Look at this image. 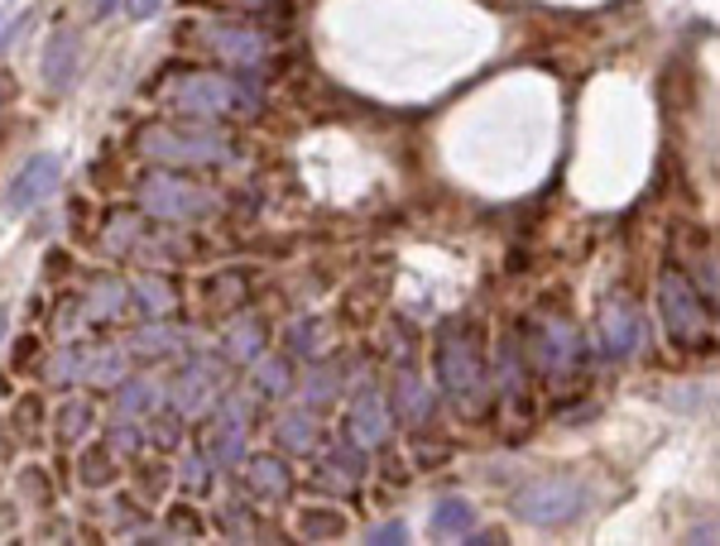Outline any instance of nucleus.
I'll return each mask as SVG.
<instances>
[{
	"instance_id": "obj_1",
	"label": "nucleus",
	"mask_w": 720,
	"mask_h": 546,
	"mask_svg": "<svg viewBox=\"0 0 720 546\" xmlns=\"http://www.w3.org/2000/svg\"><path fill=\"white\" fill-rule=\"evenodd\" d=\"M514 517L533 527H567L586 513V484L581 479H567V475H553V479H533L514 494Z\"/></svg>"
},
{
	"instance_id": "obj_2",
	"label": "nucleus",
	"mask_w": 720,
	"mask_h": 546,
	"mask_svg": "<svg viewBox=\"0 0 720 546\" xmlns=\"http://www.w3.org/2000/svg\"><path fill=\"white\" fill-rule=\"evenodd\" d=\"M174 105H178V111H188V115L217 120V115L241 111V105H255V91L235 87V82H226V77L192 73V77H182V82L174 87Z\"/></svg>"
},
{
	"instance_id": "obj_3",
	"label": "nucleus",
	"mask_w": 720,
	"mask_h": 546,
	"mask_svg": "<svg viewBox=\"0 0 720 546\" xmlns=\"http://www.w3.org/2000/svg\"><path fill=\"white\" fill-rule=\"evenodd\" d=\"M140 197H144V207L164 221H202L207 211H217L212 197L202 188H192V182H182V178H144Z\"/></svg>"
},
{
	"instance_id": "obj_4",
	"label": "nucleus",
	"mask_w": 720,
	"mask_h": 546,
	"mask_svg": "<svg viewBox=\"0 0 720 546\" xmlns=\"http://www.w3.org/2000/svg\"><path fill=\"white\" fill-rule=\"evenodd\" d=\"M658 312H663V326L673 331L677 341H697L701 336V302H697V288L687 283L677 269H667L658 278Z\"/></svg>"
},
{
	"instance_id": "obj_5",
	"label": "nucleus",
	"mask_w": 720,
	"mask_h": 546,
	"mask_svg": "<svg viewBox=\"0 0 720 546\" xmlns=\"http://www.w3.org/2000/svg\"><path fill=\"white\" fill-rule=\"evenodd\" d=\"M533 336V359H539L543 375H572L576 359L586 355V341L576 336V326L557 322V316H547V322H539L529 331Z\"/></svg>"
},
{
	"instance_id": "obj_6",
	"label": "nucleus",
	"mask_w": 720,
	"mask_h": 546,
	"mask_svg": "<svg viewBox=\"0 0 720 546\" xmlns=\"http://www.w3.org/2000/svg\"><path fill=\"white\" fill-rule=\"evenodd\" d=\"M144 149L164 164H226V144L217 135H202V130H192V135L154 130V135H144Z\"/></svg>"
},
{
	"instance_id": "obj_7",
	"label": "nucleus",
	"mask_w": 720,
	"mask_h": 546,
	"mask_svg": "<svg viewBox=\"0 0 720 546\" xmlns=\"http://www.w3.org/2000/svg\"><path fill=\"white\" fill-rule=\"evenodd\" d=\"M58 178H63V164L54 154H34L30 164H24L15 178H10V188H5V211L10 216H24L30 207H38L48 192L58 188Z\"/></svg>"
},
{
	"instance_id": "obj_8",
	"label": "nucleus",
	"mask_w": 720,
	"mask_h": 546,
	"mask_svg": "<svg viewBox=\"0 0 720 546\" xmlns=\"http://www.w3.org/2000/svg\"><path fill=\"white\" fill-rule=\"evenodd\" d=\"M437 379H442V389H447L452 398L480 393V383H486V369H480V355L470 350V341H462V336L442 341V350H437Z\"/></svg>"
},
{
	"instance_id": "obj_9",
	"label": "nucleus",
	"mask_w": 720,
	"mask_h": 546,
	"mask_svg": "<svg viewBox=\"0 0 720 546\" xmlns=\"http://www.w3.org/2000/svg\"><path fill=\"white\" fill-rule=\"evenodd\" d=\"M596 341L600 350L610 359H630L639 350V341H644V326H639V312L630 302H610L606 312H600V326H596Z\"/></svg>"
},
{
	"instance_id": "obj_10",
	"label": "nucleus",
	"mask_w": 720,
	"mask_h": 546,
	"mask_svg": "<svg viewBox=\"0 0 720 546\" xmlns=\"http://www.w3.org/2000/svg\"><path fill=\"white\" fill-rule=\"evenodd\" d=\"M77 68H82V38H77V30H58L44 44V87L54 91V97L73 91Z\"/></svg>"
},
{
	"instance_id": "obj_11",
	"label": "nucleus",
	"mask_w": 720,
	"mask_h": 546,
	"mask_svg": "<svg viewBox=\"0 0 720 546\" xmlns=\"http://www.w3.org/2000/svg\"><path fill=\"white\" fill-rule=\"evenodd\" d=\"M217 375H221L217 365H202V359H198V365H192L188 375H182L174 389H168V398H174V408L182 412V417H202V412L212 408V383H217Z\"/></svg>"
},
{
	"instance_id": "obj_12",
	"label": "nucleus",
	"mask_w": 720,
	"mask_h": 546,
	"mask_svg": "<svg viewBox=\"0 0 720 546\" xmlns=\"http://www.w3.org/2000/svg\"><path fill=\"white\" fill-rule=\"evenodd\" d=\"M389 436V403L379 393H361L351 408V442L356 446H379Z\"/></svg>"
},
{
	"instance_id": "obj_13",
	"label": "nucleus",
	"mask_w": 720,
	"mask_h": 546,
	"mask_svg": "<svg viewBox=\"0 0 720 546\" xmlns=\"http://www.w3.org/2000/svg\"><path fill=\"white\" fill-rule=\"evenodd\" d=\"M470 527H476V509H470L466 499L447 494L432 503V537L437 542H456V537H466Z\"/></svg>"
},
{
	"instance_id": "obj_14",
	"label": "nucleus",
	"mask_w": 720,
	"mask_h": 546,
	"mask_svg": "<svg viewBox=\"0 0 720 546\" xmlns=\"http://www.w3.org/2000/svg\"><path fill=\"white\" fill-rule=\"evenodd\" d=\"M245 479H251V489L259 499H284L288 489H293V479H288L279 456H255L251 465H245Z\"/></svg>"
},
{
	"instance_id": "obj_15",
	"label": "nucleus",
	"mask_w": 720,
	"mask_h": 546,
	"mask_svg": "<svg viewBox=\"0 0 720 546\" xmlns=\"http://www.w3.org/2000/svg\"><path fill=\"white\" fill-rule=\"evenodd\" d=\"M217 48H221V58L235 63V68H245V73L265 63V44H259V34H251V30H221Z\"/></svg>"
},
{
	"instance_id": "obj_16",
	"label": "nucleus",
	"mask_w": 720,
	"mask_h": 546,
	"mask_svg": "<svg viewBox=\"0 0 720 546\" xmlns=\"http://www.w3.org/2000/svg\"><path fill=\"white\" fill-rule=\"evenodd\" d=\"M274 436H279V446L288 450V456H308V450H318V417H308V412H288V417H279Z\"/></svg>"
},
{
	"instance_id": "obj_17",
	"label": "nucleus",
	"mask_w": 720,
	"mask_h": 546,
	"mask_svg": "<svg viewBox=\"0 0 720 546\" xmlns=\"http://www.w3.org/2000/svg\"><path fill=\"white\" fill-rule=\"evenodd\" d=\"M125 298H130V288L121 283V278H101V283H91L87 292V322H111L115 312H125Z\"/></svg>"
},
{
	"instance_id": "obj_18",
	"label": "nucleus",
	"mask_w": 720,
	"mask_h": 546,
	"mask_svg": "<svg viewBox=\"0 0 720 546\" xmlns=\"http://www.w3.org/2000/svg\"><path fill=\"white\" fill-rule=\"evenodd\" d=\"M77 379H87V383H115V379H125V350H91V355H82V369H77Z\"/></svg>"
},
{
	"instance_id": "obj_19",
	"label": "nucleus",
	"mask_w": 720,
	"mask_h": 546,
	"mask_svg": "<svg viewBox=\"0 0 720 546\" xmlns=\"http://www.w3.org/2000/svg\"><path fill=\"white\" fill-rule=\"evenodd\" d=\"M178 345H182V331L178 326H144V331H135L130 350L159 359V355H178Z\"/></svg>"
},
{
	"instance_id": "obj_20",
	"label": "nucleus",
	"mask_w": 720,
	"mask_h": 546,
	"mask_svg": "<svg viewBox=\"0 0 720 546\" xmlns=\"http://www.w3.org/2000/svg\"><path fill=\"white\" fill-rule=\"evenodd\" d=\"M255 389L259 393H288L293 389V369L284 355H255Z\"/></svg>"
},
{
	"instance_id": "obj_21",
	"label": "nucleus",
	"mask_w": 720,
	"mask_h": 546,
	"mask_svg": "<svg viewBox=\"0 0 720 546\" xmlns=\"http://www.w3.org/2000/svg\"><path fill=\"white\" fill-rule=\"evenodd\" d=\"M154 403H164V393H159V383H154V379H125L121 398H115L121 417H140V412H149Z\"/></svg>"
},
{
	"instance_id": "obj_22",
	"label": "nucleus",
	"mask_w": 720,
	"mask_h": 546,
	"mask_svg": "<svg viewBox=\"0 0 720 546\" xmlns=\"http://www.w3.org/2000/svg\"><path fill=\"white\" fill-rule=\"evenodd\" d=\"M326 475L336 479V484H351V479H361L365 475V446H336V450H326Z\"/></svg>"
},
{
	"instance_id": "obj_23",
	"label": "nucleus",
	"mask_w": 720,
	"mask_h": 546,
	"mask_svg": "<svg viewBox=\"0 0 720 546\" xmlns=\"http://www.w3.org/2000/svg\"><path fill=\"white\" fill-rule=\"evenodd\" d=\"M399 412H403L409 422H428V417H432V389H423L418 379L403 375V379H399Z\"/></svg>"
},
{
	"instance_id": "obj_24",
	"label": "nucleus",
	"mask_w": 720,
	"mask_h": 546,
	"mask_svg": "<svg viewBox=\"0 0 720 546\" xmlns=\"http://www.w3.org/2000/svg\"><path fill=\"white\" fill-rule=\"evenodd\" d=\"M259 336H265V331H259L255 316L235 322V326L226 331V355H231V359H255V355H259Z\"/></svg>"
},
{
	"instance_id": "obj_25",
	"label": "nucleus",
	"mask_w": 720,
	"mask_h": 546,
	"mask_svg": "<svg viewBox=\"0 0 720 546\" xmlns=\"http://www.w3.org/2000/svg\"><path fill=\"white\" fill-rule=\"evenodd\" d=\"M130 298H140V308L149 316H164L174 308V288L159 283V278H140V283H130Z\"/></svg>"
},
{
	"instance_id": "obj_26",
	"label": "nucleus",
	"mask_w": 720,
	"mask_h": 546,
	"mask_svg": "<svg viewBox=\"0 0 720 546\" xmlns=\"http://www.w3.org/2000/svg\"><path fill=\"white\" fill-rule=\"evenodd\" d=\"M495 375H500V389L505 393H523V365H519V345L514 341H500V359H495Z\"/></svg>"
},
{
	"instance_id": "obj_27",
	"label": "nucleus",
	"mask_w": 720,
	"mask_h": 546,
	"mask_svg": "<svg viewBox=\"0 0 720 546\" xmlns=\"http://www.w3.org/2000/svg\"><path fill=\"white\" fill-rule=\"evenodd\" d=\"M245 456V427H226L221 422V436H217V446H212V460L217 465H241Z\"/></svg>"
},
{
	"instance_id": "obj_28",
	"label": "nucleus",
	"mask_w": 720,
	"mask_h": 546,
	"mask_svg": "<svg viewBox=\"0 0 720 546\" xmlns=\"http://www.w3.org/2000/svg\"><path fill=\"white\" fill-rule=\"evenodd\" d=\"M308 398L312 403H332L336 398V365H322L308 375Z\"/></svg>"
},
{
	"instance_id": "obj_29",
	"label": "nucleus",
	"mask_w": 720,
	"mask_h": 546,
	"mask_svg": "<svg viewBox=\"0 0 720 546\" xmlns=\"http://www.w3.org/2000/svg\"><path fill=\"white\" fill-rule=\"evenodd\" d=\"M82 427H91V408L87 403H68L63 408V442H77V436H82Z\"/></svg>"
},
{
	"instance_id": "obj_30",
	"label": "nucleus",
	"mask_w": 720,
	"mask_h": 546,
	"mask_svg": "<svg viewBox=\"0 0 720 546\" xmlns=\"http://www.w3.org/2000/svg\"><path fill=\"white\" fill-rule=\"evenodd\" d=\"M342 527H346V523H342L336 513H308V517H303V532H308V537H336Z\"/></svg>"
},
{
	"instance_id": "obj_31",
	"label": "nucleus",
	"mask_w": 720,
	"mask_h": 546,
	"mask_svg": "<svg viewBox=\"0 0 720 546\" xmlns=\"http://www.w3.org/2000/svg\"><path fill=\"white\" fill-rule=\"evenodd\" d=\"M77 369H82V355H77V350L58 355L54 365H48V383H68V379H77Z\"/></svg>"
},
{
	"instance_id": "obj_32",
	"label": "nucleus",
	"mask_w": 720,
	"mask_h": 546,
	"mask_svg": "<svg viewBox=\"0 0 720 546\" xmlns=\"http://www.w3.org/2000/svg\"><path fill=\"white\" fill-rule=\"evenodd\" d=\"M365 542H370V546H389V542H409V527H403V523H399V517H395V523H379V527H370V532H365Z\"/></svg>"
},
{
	"instance_id": "obj_33",
	"label": "nucleus",
	"mask_w": 720,
	"mask_h": 546,
	"mask_svg": "<svg viewBox=\"0 0 720 546\" xmlns=\"http://www.w3.org/2000/svg\"><path fill=\"white\" fill-rule=\"evenodd\" d=\"M111 446H115V450H130V456H135V450H140V432L121 422V427H111Z\"/></svg>"
},
{
	"instance_id": "obj_34",
	"label": "nucleus",
	"mask_w": 720,
	"mask_h": 546,
	"mask_svg": "<svg viewBox=\"0 0 720 546\" xmlns=\"http://www.w3.org/2000/svg\"><path fill=\"white\" fill-rule=\"evenodd\" d=\"M121 5H125V15H130V20H149V15H159L164 0H121Z\"/></svg>"
},
{
	"instance_id": "obj_35",
	"label": "nucleus",
	"mask_w": 720,
	"mask_h": 546,
	"mask_svg": "<svg viewBox=\"0 0 720 546\" xmlns=\"http://www.w3.org/2000/svg\"><path fill=\"white\" fill-rule=\"evenodd\" d=\"M154 436H159L164 446H178V417H174V412H164V422H159V432H154Z\"/></svg>"
},
{
	"instance_id": "obj_36",
	"label": "nucleus",
	"mask_w": 720,
	"mask_h": 546,
	"mask_svg": "<svg viewBox=\"0 0 720 546\" xmlns=\"http://www.w3.org/2000/svg\"><path fill=\"white\" fill-rule=\"evenodd\" d=\"M308 336H312V326H293V350H298V355H308V350H312V341H308Z\"/></svg>"
},
{
	"instance_id": "obj_37",
	"label": "nucleus",
	"mask_w": 720,
	"mask_h": 546,
	"mask_svg": "<svg viewBox=\"0 0 720 546\" xmlns=\"http://www.w3.org/2000/svg\"><path fill=\"white\" fill-rule=\"evenodd\" d=\"M82 5L91 10V15H111V10L121 5V0H82Z\"/></svg>"
},
{
	"instance_id": "obj_38",
	"label": "nucleus",
	"mask_w": 720,
	"mask_h": 546,
	"mask_svg": "<svg viewBox=\"0 0 720 546\" xmlns=\"http://www.w3.org/2000/svg\"><path fill=\"white\" fill-rule=\"evenodd\" d=\"M5 331H10V312L0 308V341H5Z\"/></svg>"
},
{
	"instance_id": "obj_39",
	"label": "nucleus",
	"mask_w": 720,
	"mask_h": 546,
	"mask_svg": "<svg viewBox=\"0 0 720 546\" xmlns=\"http://www.w3.org/2000/svg\"><path fill=\"white\" fill-rule=\"evenodd\" d=\"M0 101H5V91H0Z\"/></svg>"
}]
</instances>
